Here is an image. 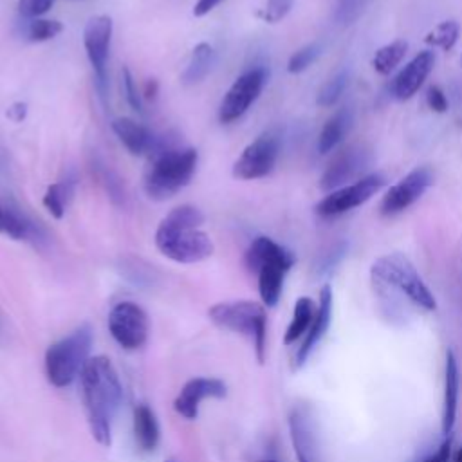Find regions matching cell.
Here are the masks:
<instances>
[{
    "mask_svg": "<svg viewBox=\"0 0 462 462\" xmlns=\"http://www.w3.org/2000/svg\"><path fill=\"white\" fill-rule=\"evenodd\" d=\"M408 51V43L404 40H395L392 43L383 45L381 49L375 51L374 58H372V67L377 74H390L406 56Z\"/></svg>",
    "mask_w": 462,
    "mask_h": 462,
    "instance_id": "4316f807",
    "label": "cell"
},
{
    "mask_svg": "<svg viewBox=\"0 0 462 462\" xmlns=\"http://www.w3.org/2000/svg\"><path fill=\"white\" fill-rule=\"evenodd\" d=\"M245 265L258 276V292L265 307H274L283 291V280L294 265V254L269 236H256L245 251Z\"/></svg>",
    "mask_w": 462,
    "mask_h": 462,
    "instance_id": "277c9868",
    "label": "cell"
},
{
    "mask_svg": "<svg viewBox=\"0 0 462 462\" xmlns=\"http://www.w3.org/2000/svg\"><path fill=\"white\" fill-rule=\"evenodd\" d=\"M94 168H96V177L99 179V182L105 188L110 200L116 206H125L126 204V189H125V184H123L121 177L110 166H106L101 161H96Z\"/></svg>",
    "mask_w": 462,
    "mask_h": 462,
    "instance_id": "83f0119b",
    "label": "cell"
},
{
    "mask_svg": "<svg viewBox=\"0 0 462 462\" xmlns=\"http://www.w3.org/2000/svg\"><path fill=\"white\" fill-rule=\"evenodd\" d=\"M453 462H462V448H458L455 453H451Z\"/></svg>",
    "mask_w": 462,
    "mask_h": 462,
    "instance_id": "b9f144b4",
    "label": "cell"
},
{
    "mask_svg": "<svg viewBox=\"0 0 462 462\" xmlns=\"http://www.w3.org/2000/svg\"><path fill=\"white\" fill-rule=\"evenodd\" d=\"M451 444H453V437L446 435V439L440 442V446L430 453L428 457H424L420 462H451Z\"/></svg>",
    "mask_w": 462,
    "mask_h": 462,
    "instance_id": "74e56055",
    "label": "cell"
},
{
    "mask_svg": "<svg viewBox=\"0 0 462 462\" xmlns=\"http://www.w3.org/2000/svg\"><path fill=\"white\" fill-rule=\"evenodd\" d=\"M321 52V47L319 43H309V45H303L301 49H298L287 61V70L291 74H300L303 70H307L314 61L316 58L319 56Z\"/></svg>",
    "mask_w": 462,
    "mask_h": 462,
    "instance_id": "1f68e13d",
    "label": "cell"
},
{
    "mask_svg": "<svg viewBox=\"0 0 462 462\" xmlns=\"http://www.w3.org/2000/svg\"><path fill=\"white\" fill-rule=\"evenodd\" d=\"M199 153L189 146H177L170 137H157L150 164L143 175V189L152 200H166L186 188L197 171Z\"/></svg>",
    "mask_w": 462,
    "mask_h": 462,
    "instance_id": "3957f363",
    "label": "cell"
},
{
    "mask_svg": "<svg viewBox=\"0 0 462 462\" xmlns=\"http://www.w3.org/2000/svg\"><path fill=\"white\" fill-rule=\"evenodd\" d=\"M435 65V54L433 51H420L417 56H413L404 69L395 76L392 83V92L397 99H410L424 83V79L430 76Z\"/></svg>",
    "mask_w": 462,
    "mask_h": 462,
    "instance_id": "ac0fdd59",
    "label": "cell"
},
{
    "mask_svg": "<svg viewBox=\"0 0 462 462\" xmlns=\"http://www.w3.org/2000/svg\"><path fill=\"white\" fill-rule=\"evenodd\" d=\"M61 31H63V25L58 20L34 18V20H27L23 34L29 42H47L58 36Z\"/></svg>",
    "mask_w": 462,
    "mask_h": 462,
    "instance_id": "4dcf8cb0",
    "label": "cell"
},
{
    "mask_svg": "<svg viewBox=\"0 0 462 462\" xmlns=\"http://www.w3.org/2000/svg\"><path fill=\"white\" fill-rule=\"evenodd\" d=\"M208 314L217 327L247 337L254 348L258 363L265 361V345H267L265 305L251 300L222 301L213 305L208 310Z\"/></svg>",
    "mask_w": 462,
    "mask_h": 462,
    "instance_id": "5b68a950",
    "label": "cell"
},
{
    "mask_svg": "<svg viewBox=\"0 0 462 462\" xmlns=\"http://www.w3.org/2000/svg\"><path fill=\"white\" fill-rule=\"evenodd\" d=\"M215 63V51L209 43L200 42L193 47L191 58L188 61V67L182 74V83L184 85H195L200 83L213 69Z\"/></svg>",
    "mask_w": 462,
    "mask_h": 462,
    "instance_id": "cb8c5ba5",
    "label": "cell"
},
{
    "mask_svg": "<svg viewBox=\"0 0 462 462\" xmlns=\"http://www.w3.org/2000/svg\"><path fill=\"white\" fill-rule=\"evenodd\" d=\"M0 233L13 240H40V227L20 209L0 202Z\"/></svg>",
    "mask_w": 462,
    "mask_h": 462,
    "instance_id": "44dd1931",
    "label": "cell"
},
{
    "mask_svg": "<svg viewBox=\"0 0 462 462\" xmlns=\"http://www.w3.org/2000/svg\"><path fill=\"white\" fill-rule=\"evenodd\" d=\"M92 339V328L79 325L45 350V374L52 386L63 388L79 377L85 363L90 359Z\"/></svg>",
    "mask_w": 462,
    "mask_h": 462,
    "instance_id": "8992f818",
    "label": "cell"
},
{
    "mask_svg": "<svg viewBox=\"0 0 462 462\" xmlns=\"http://www.w3.org/2000/svg\"><path fill=\"white\" fill-rule=\"evenodd\" d=\"M458 388H460V375H458L457 357L453 350H448L446 365H444V399H442V433L444 435H451L455 426Z\"/></svg>",
    "mask_w": 462,
    "mask_h": 462,
    "instance_id": "ffe728a7",
    "label": "cell"
},
{
    "mask_svg": "<svg viewBox=\"0 0 462 462\" xmlns=\"http://www.w3.org/2000/svg\"><path fill=\"white\" fill-rule=\"evenodd\" d=\"M227 393V386L222 379L217 377H193L184 383L180 392L173 401V410L188 419L193 420L199 415L200 402L206 399H222Z\"/></svg>",
    "mask_w": 462,
    "mask_h": 462,
    "instance_id": "2e32d148",
    "label": "cell"
},
{
    "mask_svg": "<svg viewBox=\"0 0 462 462\" xmlns=\"http://www.w3.org/2000/svg\"><path fill=\"white\" fill-rule=\"evenodd\" d=\"M204 215L199 208L184 204L173 208L157 226L155 245L177 263H197L209 258L215 251L213 240L200 231Z\"/></svg>",
    "mask_w": 462,
    "mask_h": 462,
    "instance_id": "7a4b0ae2",
    "label": "cell"
},
{
    "mask_svg": "<svg viewBox=\"0 0 462 462\" xmlns=\"http://www.w3.org/2000/svg\"><path fill=\"white\" fill-rule=\"evenodd\" d=\"M330 321H332V289H330V285H323L319 291V300H318L314 319H312L307 334L303 336L301 345L296 350L294 368H300L307 363L312 350L318 346V343L327 334Z\"/></svg>",
    "mask_w": 462,
    "mask_h": 462,
    "instance_id": "e0dca14e",
    "label": "cell"
},
{
    "mask_svg": "<svg viewBox=\"0 0 462 462\" xmlns=\"http://www.w3.org/2000/svg\"><path fill=\"white\" fill-rule=\"evenodd\" d=\"M79 384L90 433L106 448L112 444V422L123 401V386L112 361L105 356L90 357L79 374Z\"/></svg>",
    "mask_w": 462,
    "mask_h": 462,
    "instance_id": "6da1fadb",
    "label": "cell"
},
{
    "mask_svg": "<svg viewBox=\"0 0 462 462\" xmlns=\"http://www.w3.org/2000/svg\"><path fill=\"white\" fill-rule=\"evenodd\" d=\"M316 314V305L310 298L301 296L296 300L294 303V310H292V319L283 334V345H292L296 343L300 337H303L314 319Z\"/></svg>",
    "mask_w": 462,
    "mask_h": 462,
    "instance_id": "d4e9b609",
    "label": "cell"
},
{
    "mask_svg": "<svg viewBox=\"0 0 462 462\" xmlns=\"http://www.w3.org/2000/svg\"><path fill=\"white\" fill-rule=\"evenodd\" d=\"M121 78H123V90H125V96H126L128 105H130L135 112L144 114V108H143V94L137 90L135 79H134V76H132V72H130L128 67H123Z\"/></svg>",
    "mask_w": 462,
    "mask_h": 462,
    "instance_id": "836d02e7",
    "label": "cell"
},
{
    "mask_svg": "<svg viewBox=\"0 0 462 462\" xmlns=\"http://www.w3.org/2000/svg\"><path fill=\"white\" fill-rule=\"evenodd\" d=\"M220 2H224V0H197V4L193 7V14L195 16H204L209 11H213Z\"/></svg>",
    "mask_w": 462,
    "mask_h": 462,
    "instance_id": "f35d334b",
    "label": "cell"
},
{
    "mask_svg": "<svg viewBox=\"0 0 462 462\" xmlns=\"http://www.w3.org/2000/svg\"><path fill=\"white\" fill-rule=\"evenodd\" d=\"M112 18L106 14L92 16L83 31V45L87 58L90 61L92 72H94V83L99 92V97L105 101L108 92V52H110V42H112Z\"/></svg>",
    "mask_w": 462,
    "mask_h": 462,
    "instance_id": "ba28073f",
    "label": "cell"
},
{
    "mask_svg": "<svg viewBox=\"0 0 462 462\" xmlns=\"http://www.w3.org/2000/svg\"><path fill=\"white\" fill-rule=\"evenodd\" d=\"M157 90H159V85L155 79H148L146 85H144V92H143V99H153L157 96Z\"/></svg>",
    "mask_w": 462,
    "mask_h": 462,
    "instance_id": "60d3db41",
    "label": "cell"
},
{
    "mask_svg": "<svg viewBox=\"0 0 462 462\" xmlns=\"http://www.w3.org/2000/svg\"><path fill=\"white\" fill-rule=\"evenodd\" d=\"M56 0H18V14L23 20H34V18H42V14H45Z\"/></svg>",
    "mask_w": 462,
    "mask_h": 462,
    "instance_id": "e575fe53",
    "label": "cell"
},
{
    "mask_svg": "<svg viewBox=\"0 0 462 462\" xmlns=\"http://www.w3.org/2000/svg\"><path fill=\"white\" fill-rule=\"evenodd\" d=\"M108 330L125 350H137L148 339V316L134 301H119L108 312Z\"/></svg>",
    "mask_w": 462,
    "mask_h": 462,
    "instance_id": "7c38bea8",
    "label": "cell"
},
{
    "mask_svg": "<svg viewBox=\"0 0 462 462\" xmlns=\"http://www.w3.org/2000/svg\"><path fill=\"white\" fill-rule=\"evenodd\" d=\"M267 78H269V72L262 65L242 72L233 81V85L227 88V92L220 101V106H218L220 123H233L240 119L262 94L267 83Z\"/></svg>",
    "mask_w": 462,
    "mask_h": 462,
    "instance_id": "9c48e42d",
    "label": "cell"
},
{
    "mask_svg": "<svg viewBox=\"0 0 462 462\" xmlns=\"http://www.w3.org/2000/svg\"><path fill=\"white\" fill-rule=\"evenodd\" d=\"M112 130L132 155L152 153L157 141V135L150 132V128L132 117H116L112 121Z\"/></svg>",
    "mask_w": 462,
    "mask_h": 462,
    "instance_id": "d6986e66",
    "label": "cell"
},
{
    "mask_svg": "<svg viewBox=\"0 0 462 462\" xmlns=\"http://www.w3.org/2000/svg\"><path fill=\"white\" fill-rule=\"evenodd\" d=\"M368 159L370 153L363 144H348L341 148L325 168L319 188L330 193L341 186H346V180H352L366 168Z\"/></svg>",
    "mask_w": 462,
    "mask_h": 462,
    "instance_id": "5bb4252c",
    "label": "cell"
},
{
    "mask_svg": "<svg viewBox=\"0 0 462 462\" xmlns=\"http://www.w3.org/2000/svg\"><path fill=\"white\" fill-rule=\"evenodd\" d=\"M370 0H336V5H334V20L339 23V25H348L352 23L359 14L361 11L365 9V5L368 4Z\"/></svg>",
    "mask_w": 462,
    "mask_h": 462,
    "instance_id": "d6a6232c",
    "label": "cell"
},
{
    "mask_svg": "<svg viewBox=\"0 0 462 462\" xmlns=\"http://www.w3.org/2000/svg\"><path fill=\"white\" fill-rule=\"evenodd\" d=\"M433 173L430 168L420 166L404 175L397 184H393L381 200V215L393 217L408 209L413 202H417L424 191L431 186Z\"/></svg>",
    "mask_w": 462,
    "mask_h": 462,
    "instance_id": "4fadbf2b",
    "label": "cell"
},
{
    "mask_svg": "<svg viewBox=\"0 0 462 462\" xmlns=\"http://www.w3.org/2000/svg\"><path fill=\"white\" fill-rule=\"evenodd\" d=\"M280 155V137L276 132H263L251 141L233 164V177L240 180H254L267 177Z\"/></svg>",
    "mask_w": 462,
    "mask_h": 462,
    "instance_id": "30bf717a",
    "label": "cell"
},
{
    "mask_svg": "<svg viewBox=\"0 0 462 462\" xmlns=\"http://www.w3.org/2000/svg\"><path fill=\"white\" fill-rule=\"evenodd\" d=\"M460 34V25L455 20H444L439 25H435L424 38V42L431 47H439L442 51L453 49Z\"/></svg>",
    "mask_w": 462,
    "mask_h": 462,
    "instance_id": "f1b7e54d",
    "label": "cell"
},
{
    "mask_svg": "<svg viewBox=\"0 0 462 462\" xmlns=\"http://www.w3.org/2000/svg\"><path fill=\"white\" fill-rule=\"evenodd\" d=\"M352 126V110L350 108H339L336 110L327 123L323 125L319 137H318V152L319 153H330L336 150V146L345 139Z\"/></svg>",
    "mask_w": 462,
    "mask_h": 462,
    "instance_id": "7402d4cb",
    "label": "cell"
},
{
    "mask_svg": "<svg viewBox=\"0 0 462 462\" xmlns=\"http://www.w3.org/2000/svg\"><path fill=\"white\" fill-rule=\"evenodd\" d=\"M348 85V72L343 69L339 70L337 74H334L318 92V97H316V103L323 108H328L332 105H336L341 97V94L345 92Z\"/></svg>",
    "mask_w": 462,
    "mask_h": 462,
    "instance_id": "f546056e",
    "label": "cell"
},
{
    "mask_svg": "<svg viewBox=\"0 0 462 462\" xmlns=\"http://www.w3.org/2000/svg\"><path fill=\"white\" fill-rule=\"evenodd\" d=\"M426 103H428V106H430L433 112L442 114V112L448 110V97H446L444 90H442L440 87H437V85H433V87L428 88V92H426Z\"/></svg>",
    "mask_w": 462,
    "mask_h": 462,
    "instance_id": "8d00e7d4",
    "label": "cell"
},
{
    "mask_svg": "<svg viewBox=\"0 0 462 462\" xmlns=\"http://www.w3.org/2000/svg\"><path fill=\"white\" fill-rule=\"evenodd\" d=\"M289 431L298 462H325L321 455L316 420L307 406L292 408L289 415Z\"/></svg>",
    "mask_w": 462,
    "mask_h": 462,
    "instance_id": "9a60e30c",
    "label": "cell"
},
{
    "mask_svg": "<svg viewBox=\"0 0 462 462\" xmlns=\"http://www.w3.org/2000/svg\"><path fill=\"white\" fill-rule=\"evenodd\" d=\"M372 280L375 283L393 287L404 294L415 307L422 310H435L437 301L430 287L420 278L415 265L401 253H390L379 256L370 269Z\"/></svg>",
    "mask_w": 462,
    "mask_h": 462,
    "instance_id": "52a82bcc",
    "label": "cell"
},
{
    "mask_svg": "<svg viewBox=\"0 0 462 462\" xmlns=\"http://www.w3.org/2000/svg\"><path fill=\"white\" fill-rule=\"evenodd\" d=\"M166 462H175V460H166Z\"/></svg>",
    "mask_w": 462,
    "mask_h": 462,
    "instance_id": "ee69618b",
    "label": "cell"
},
{
    "mask_svg": "<svg viewBox=\"0 0 462 462\" xmlns=\"http://www.w3.org/2000/svg\"><path fill=\"white\" fill-rule=\"evenodd\" d=\"M27 114V105L25 103H14L9 110H7V116L13 119V121H22Z\"/></svg>",
    "mask_w": 462,
    "mask_h": 462,
    "instance_id": "ab89813d",
    "label": "cell"
},
{
    "mask_svg": "<svg viewBox=\"0 0 462 462\" xmlns=\"http://www.w3.org/2000/svg\"><path fill=\"white\" fill-rule=\"evenodd\" d=\"M384 186V177L381 173H370L357 179L352 184L341 186L330 193H327L314 208L316 215L321 218L339 217L366 200H370L381 188Z\"/></svg>",
    "mask_w": 462,
    "mask_h": 462,
    "instance_id": "8fae6325",
    "label": "cell"
},
{
    "mask_svg": "<svg viewBox=\"0 0 462 462\" xmlns=\"http://www.w3.org/2000/svg\"><path fill=\"white\" fill-rule=\"evenodd\" d=\"M76 179L72 175H67L63 180L54 182L47 188L43 195V206L54 218H63L67 211V204L74 193Z\"/></svg>",
    "mask_w": 462,
    "mask_h": 462,
    "instance_id": "484cf974",
    "label": "cell"
},
{
    "mask_svg": "<svg viewBox=\"0 0 462 462\" xmlns=\"http://www.w3.org/2000/svg\"><path fill=\"white\" fill-rule=\"evenodd\" d=\"M260 462H278V460H271V458H269V460H260Z\"/></svg>",
    "mask_w": 462,
    "mask_h": 462,
    "instance_id": "7bdbcfd3",
    "label": "cell"
},
{
    "mask_svg": "<svg viewBox=\"0 0 462 462\" xmlns=\"http://www.w3.org/2000/svg\"><path fill=\"white\" fill-rule=\"evenodd\" d=\"M134 433L141 449L153 451L157 448L161 430L155 413L146 404H137L134 408Z\"/></svg>",
    "mask_w": 462,
    "mask_h": 462,
    "instance_id": "603a6c76",
    "label": "cell"
},
{
    "mask_svg": "<svg viewBox=\"0 0 462 462\" xmlns=\"http://www.w3.org/2000/svg\"><path fill=\"white\" fill-rule=\"evenodd\" d=\"M294 0H267L263 11H262V18L267 23H276L280 20H283L289 11L292 9Z\"/></svg>",
    "mask_w": 462,
    "mask_h": 462,
    "instance_id": "d590c367",
    "label": "cell"
}]
</instances>
